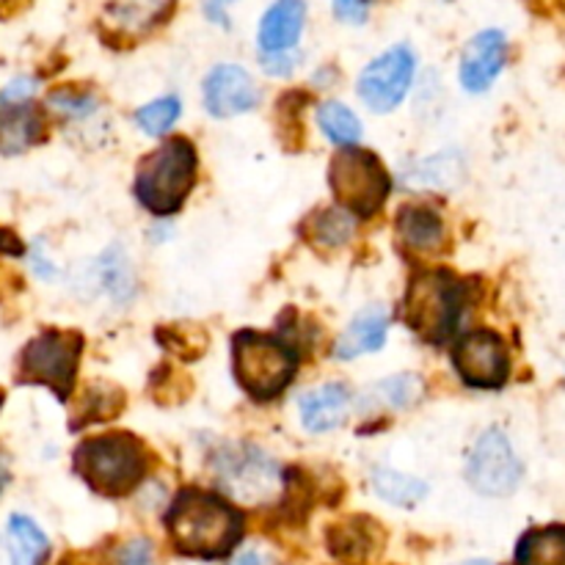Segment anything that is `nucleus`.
<instances>
[{
  "mask_svg": "<svg viewBox=\"0 0 565 565\" xmlns=\"http://www.w3.org/2000/svg\"><path fill=\"white\" fill-rule=\"evenodd\" d=\"M166 527L177 552L215 561L241 544L243 519L221 497L207 491H182L166 516Z\"/></svg>",
  "mask_w": 565,
  "mask_h": 565,
  "instance_id": "nucleus-1",
  "label": "nucleus"
},
{
  "mask_svg": "<svg viewBox=\"0 0 565 565\" xmlns=\"http://www.w3.org/2000/svg\"><path fill=\"white\" fill-rule=\"evenodd\" d=\"M149 469L147 447L130 434L86 439L75 450V472L105 497H121L136 489Z\"/></svg>",
  "mask_w": 565,
  "mask_h": 565,
  "instance_id": "nucleus-2",
  "label": "nucleus"
},
{
  "mask_svg": "<svg viewBox=\"0 0 565 565\" xmlns=\"http://www.w3.org/2000/svg\"><path fill=\"white\" fill-rule=\"evenodd\" d=\"M196 185V149L185 138L163 143L141 160L136 174V196L152 215H174Z\"/></svg>",
  "mask_w": 565,
  "mask_h": 565,
  "instance_id": "nucleus-3",
  "label": "nucleus"
},
{
  "mask_svg": "<svg viewBox=\"0 0 565 565\" xmlns=\"http://www.w3.org/2000/svg\"><path fill=\"white\" fill-rule=\"evenodd\" d=\"M463 303H467V296H463L461 281L445 270H430V274H419L408 285L406 298H403V320L425 342L439 345L461 323Z\"/></svg>",
  "mask_w": 565,
  "mask_h": 565,
  "instance_id": "nucleus-4",
  "label": "nucleus"
},
{
  "mask_svg": "<svg viewBox=\"0 0 565 565\" xmlns=\"http://www.w3.org/2000/svg\"><path fill=\"white\" fill-rule=\"evenodd\" d=\"M296 375V351L270 334L241 331L235 337V379L254 401H274Z\"/></svg>",
  "mask_w": 565,
  "mask_h": 565,
  "instance_id": "nucleus-5",
  "label": "nucleus"
},
{
  "mask_svg": "<svg viewBox=\"0 0 565 565\" xmlns=\"http://www.w3.org/2000/svg\"><path fill=\"white\" fill-rule=\"evenodd\" d=\"M329 185L345 213L370 218L384 207L392 180L381 160L367 149H342L329 166Z\"/></svg>",
  "mask_w": 565,
  "mask_h": 565,
  "instance_id": "nucleus-6",
  "label": "nucleus"
},
{
  "mask_svg": "<svg viewBox=\"0 0 565 565\" xmlns=\"http://www.w3.org/2000/svg\"><path fill=\"white\" fill-rule=\"evenodd\" d=\"M83 337L75 331H42L25 345L20 356V381L42 384L66 401L72 395V384L81 362Z\"/></svg>",
  "mask_w": 565,
  "mask_h": 565,
  "instance_id": "nucleus-7",
  "label": "nucleus"
},
{
  "mask_svg": "<svg viewBox=\"0 0 565 565\" xmlns=\"http://www.w3.org/2000/svg\"><path fill=\"white\" fill-rule=\"evenodd\" d=\"M524 467L511 439L500 428H489L475 441L467 461V480L478 494L505 497L522 483Z\"/></svg>",
  "mask_w": 565,
  "mask_h": 565,
  "instance_id": "nucleus-8",
  "label": "nucleus"
},
{
  "mask_svg": "<svg viewBox=\"0 0 565 565\" xmlns=\"http://www.w3.org/2000/svg\"><path fill=\"white\" fill-rule=\"evenodd\" d=\"M215 472L235 500L252 502V505L270 500L281 486L279 467L257 447H232L221 452Z\"/></svg>",
  "mask_w": 565,
  "mask_h": 565,
  "instance_id": "nucleus-9",
  "label": "nucleus"
},
{
  "mask_svg": "<svg viewBox=\"0 0 565 565\" xmlns=\"http://www.w3.org/2000/svg\"><path fill=\"white\" fill-rule=\"evenodd\" d=\"M414 70H417V58L406 44L390 47L364 66L362 77H359V97L375 114H390L412 88Z\"/></svg>",
  "mask_w": 565,
  "mask_h": 565,
  "instance_id": "nucleus-10",
  "label": "nucleus"
},
{
  "mask_svg": "<svg viewBox=\"0 0 565 565\" xmlns=\"http://www.w3.org/2000/svg\"><path fill=\"white\" fill-rule=\"evenodd\" d=\"M452 364L467 386L475 390H500L508 381V348L497 331H467L452 348Z\"/></svg>",
  "mask_w": 565,
  "mask_h": 565,
  "instance_id": "nucleus-11",
  "label": "nucleus"
},
{
  "mask_svg": "<svg viewBox=\"0 0 565 565\" xmlns=\"http://www.w3.org/2000/svg\"><path fill=\"white\" fill-rule=\"evenodd\" d=\"M204 105L213 116L248 114L259 105V88L243 66L221 64L204 81Z\"/></svg>",
  "mask_w": 565,
  "mask_h": 565,
  "instance_id": "nucleus-12",
  "label": "nucleus"
},
{
  "mask_svg": "<svg viewBox=\"0 0 565 565\" xmlns=\"http://www.w3.org/2000/svg\"><path fill=\"white\" fill-rule=\"evenodd\" d=\"M508 58V39L505 33L491 28V31H480L478 36L469 39V44L461 53V64H458V77L467 92L478 94L486 92L497 75L502 72Z\"/></svg>",
  "mask_w": 565,
  "mask_h": 565,
  "instance_id": "nucleus-13",
  "label": "nucleus"
},
{
  "mask_svg": "<svg viewBox=\"0 0 565 565\" xmlns=\"http://www.w3.org/2000/svg\"><path fill=\"white\" fill-rule=\"evenodd\" d=\"M303 22H307V3L303 0H276L259 20V50L263 53H290V50H296Z\"/></svg>",
  "mask_w": 565,
  "mask_h": 565,
  "instance_id": "nucleus-14",
  "label": "nucleus"
},
{
  "mask_svg": "<svg viewBox=\"0 0 565 565\" xmlns=\"http://www.w3.org/2000/svg\"><path fill=\"white\" fill-rule=\"evenodd\" d=\"M174 3L177 0H108L105 25L116 36H143L174 11Z\"/></svg>",
  "mask_w": 565,
  "mask_h": 565,
  "instance_id": "nucleus-15",
  "label": "nucleus"
},
{
  "mask_svg": "<svg viewBox=\"0 0 565 565\" xmlns=\"http://www.w3.org/2000/svg\"><path fill=\"white\" fill-rule=\"evenodd\" d=\"M348 406H351V390L345 384H323L318 390L303 392L301 401H298L303 428L312 430V434L340 428Z\"/></svg>",
  "mask_w": 565,
  "mask_h": 565,
  "instance_id": "nucleus-16",
  "label": "nucleus"
},
{
  "mask_svg": "<svg viewBox=\"0 0 565 565\" xmlns=\"http://www.w3.org/2000/svg\"><path fill=\"white\" fill-rule=\"evenodd\" d=\"M390 331V315L381 307H367L353 318V323L337 340V359H356L362 353H375L384 348Z\"/></svg>",
  "mask_w": 565,
  "mask_h": 565,
  "instance_id": "nucleus-17",
  "label": "nucleus"
},
{
  "mask_svg": "<svg viewBox=\"0 0 565 565\" xmlns=\"http://www.w3.org/2000/svg\"><path fill=\"white\" fill-rule=\"evenodd\" d=\"M397 237H401L403 246L417 254L436 252L445 241V224L434 210L408 204L397 213Z\"/></svg>",
  "mask_w": 565,
  "mask_h": 565,
  "instance_id": "nucleus-18",
  "label": "nucleus"
},
{
  "mask_svg": "<svg viewBox=\"0 0 565 565\" xmlns=\"http://www.w3.org/2000/svg\"><path fill=\"white\" fill-rule=\"evenodd\" d=\"M44 121L31 105H9L0 110V152L17 154L42 138Z\"/></svg>",
  "mask_w": 565,
  "mask_h": 565,
  "instance_id": "nucleus-19",
  "label": "nucleus"
},
{
  "mask_svg": "<svg viewBox=\"0 0 565 565\" xmlns=\"http://www.w3.org/2000/svg\"><path fill=\"white\" fill-rule=\"evenodd\" d=\"M516 565H565V527L550 524L524 533L516 546Z\"/></svg>",
  "mask_w": 565,
  "mask_h": 565,
  "instance_id": "nucleus-20",
  "label": "nucleus"
},
{
  "mask_svg": "<svg viewBox=\"0 0 565 565\" xmlns=\"http://www.w3.org/2000/svg\"><path fill=\"white\" fill-rule=\"evenodd\" d=\"M97 281L116 303H127L136 296V274H132L130 257H127L119 243L105 248L103 257H99Z\"/></svg>",
  "mask_w": 565,
  "mask_h": 565,
  "instance_id": "nucleus-21",
  "label": "nucleus"
},
{
  "mask_svg": "<svg viewBox=\"0 0 565 565\" xmlns=\"http://www.w3.org/2000/svg\"><path fill=\"white\" fill-rule=\"evenodd\" d=\"M47 539L28 516H11L9 522V555L11 565H42L47 557Z\"/></svg>",
  "mask_w": 565,
  "mask_h": 565,
  "instance_id": "nucleus-22",
  "label": "nucleus"
},
{
  "mask_svg": "<svg viewBox=\"0 0 565 565\" xmlns=\"http://www.w3.org/2000/svg\"><path fill=\"white\" fill-rule=\"evenodd\" d=\"M373 491L384 502H392V505L401 508H414L425 500L428 494V486L419 478H412V475L395 472V469H375L373 472Z\"/></svg>",
  "mask_w": 565,
  "mask_h": 565,
  "instance_id": "nucleus-23",
  "label": "nucleus"
},
{
  "mask_svg": "<svg viewBox=\"0 0 565 565\" xmlns=\"http://www.w3.org/2000/svg\"><path fill=\"white\" fill-rule=\"evenodd\" d=\"M423 395V379H417L414 373L392 375V379L379 381V384L370 390L367 406H384V408H406L412 403L419 401Z\"/></svg>",
  "mask_w": 565,
  "mask_h": 565,
  "instance_id": "nucleus-24",
  "label": "nucleus"
},
{
  "mask_svg": "<svg viewBox=\"0 0 565 565\" xmlns=\"http://www.w3.org/2000/svg\"><path fill=\"white\" fill-rule=\"evenodd\" d=\"M318 125L326 132V138L342 147H353L362 138V121L356 119L351 108L342 103H323L318 108Z\"/></svg>",
  "mask_w": 565,
  "mask_h": 565,
  "instance_id": "nucleus-25",
  "label": "nucleus"
},
{
  "mask_svg": "<svg viewBox=\"0 0 565 565\" xmlns=\"http://www.w3.org/2000/svg\"><path fill=\"white\" fill-rule=\"evenodd\" d=\"M370 527H375V524L362 522V519H353V522L348 524H337L334 533H331L329 539L331 552L348 563H362L364 557L370 555V550H373Z\"/></svg>",
  "mask_w": 565,
  "mask_h": 565,
  "instance_id": "nucleus-26",
  "label": "nucleus"
},
{
  "mask_svg": "<svg viewBox=\"0 0 565 565\" xmlns=\"http://www.w3.org/2000/svg\"><path fill=\"white\" fill-rule=\"evenodd\" d=\"M456 180H461V160L456 154L445 152L436 158L423 160L412 174H406L408 185H428V188H447Z\"/></svg>",
  "mask_w": 565,
  "mask_h": 565,
  "instance_id": "nucleus-27",
  "label": "nucleus"
},
{
  "mask_svg": "<svg viewBox=\"0 0 565 565\" xmlns=\"http://www.w3.org/2000/svg\"><path fill=\"white\" fill-rule=\"evenodd\" d=\"M309 235H312V241L320 243V246H342V243L351 241L353 235V215L342 213V210H323V213L315 215L312 224H309Z\"/></svg>",
  "mask_w": 565,
  "mask_h": 565,
  "instance_id": "nucleus-28",
  "label": "nucleus"
},
{
  "mask_svg": "<svg viewBox=\"0 0 565 565\" xmlns=\"http://www.w3.org/2000/svg\"><path fill=\"white\" fill-rule=\"evenodd\" d=\"M180 119V99L177 97H160L154 103L143 105L136 114L138 127L149 136H163L174 121Z\"/></svg>",
  "mask_w": 565,
  "mask_h": 565,
  "instance_id": "nucleus-29",
  "label": "nucleus"
},
{
  "mask_svg": "<svg viewBox=\"0 0 565 565\" xmlns=\"http://www.w3.org/2000/svg\"><path fill=\"white\" fill-rule=\"evenodd\" d=\"M50 105H53L58 114L77 116V119H81V116L94 114V108H97V103H94L92 94L70 92V88H66V92H55L53 97H50Z\"/></svg>",
  "mask_w": 565,
  "mask_h": 565,
  "instance_id": "nucleus-30",
  "label": "nucleus"
},
{
  "mask_svg": "<svg viewBox=\"0 0 565 565\" xmlns=\"http://www.w3.org/2000/svg\"><path fill=\"white\" fill-rule=\"evenodd\" d=\"M152 544L147 539H132L116 550L114 565H152Z\"/></svg>",
  "mask_w": 565,
  "mask_h": 565,
  "instance_id": "nucleus-31",
  "label": "nucleus"
},
{
  "mask_svg": "<svg viewBox=\"0 0 565 565\" xmlns=\"http://www.w3.org/2000/svg\"><path fill=\"white\" fill-rule=\"evenodd\" d=\"M298 61H301V55H298L296 50H290V53H263L259 55V64H263L265 72L274 77L290 75V72L298 66Z\"/></svg>",
  "mask_w": 565,
  "mask_h": 565,
  "instance_id": "nucleus-32",
  "label": "nucleus"
},
{
  "mask_svg": "<svg viewBox=\"0 0 565 565\" xmlns=\"http://www.w3.org/2000/svg\"><path fill=\"white\" fill-rule=\"evenodd\" d=\"M334 14L348 25H362L367 20V0H334Z\"/></svg>",
  "mask_w": 565,
  "mask_h": 565,
  "instance_id": "nucleus-33",
  "label": "nucleus"
},
{
  "mask_svg": "<svg viewBox=\"0 0 565 565\" xmlns=\"http://www.w3.org/2000/svg\"><path fill=\"white\" fill-rule=\"evenodd\" d=\"M33 81H28V77H20V81H14L11 86L3 88V94H0V105L3 108H9V105H25L28 97L33 94Z\"/></svg>",
  "mask_w": 565,
  "mask_h": 565,
  "instance_id": "nucleus-34",
  "label": "nucleus"
},
{
  "mask_svg": "<svg viewBox=\"0 0 565 565\" xmlns=\"http://www.w3.org/2000/svg\"><path fill=\"white\" fill-rule=\"evenodd\" d=\"M232 565H276L274 557L268 552H259V550H243L241 555L232 561Z\"/></svg>",
  "mask_w": 565,
  "mask_h": 565,
  "instance_id": "nucleus-35",
  "label": "nucleus"
},
{
  "mask_svg": "<svg viewBox=\"0 0 565 565\" xmlns=\"http://www.w3.org/2000/svg\"><path fill=\"white\" fill-rule=\"evenodd\" d=\"M226 3H235V0H207L204 11L213 22H221L224 28H230V17H226Z\"/></svg>",
  "mask_w": 565,
  "mask_h": 565,
  "instance_id": "nucleus-36",
  "label": "nucleus"
},
{
  "mask_svg": "<svg viewBox=\"0 0 565 565\" xmlns=\"http://www.w3.org/2000/svg\"><path fill=\"white\" fill-rule=\"evenodd\" d=\"M22 6H28V0H0V17H11L14 11H22Z\"/></svg>",
  "mask_w": 565,
  "mask_h": 565,
  "instance_id": "nucleus-37",
  "label": "nucleus"
},
{
  "mask_svg": "<svg viewBox=\"0 0 565 565\" xmlns=\"http://www.w3.org/2000/svg\"><path fill=\"white\" fill-rule=\"evenodd\" d=\"M463 565H494L491 561H467Z\"/></svg>",
  "mask_w": 565,
  "mask_h": 565,
  "instance_id": "nucleus-38",
  "label": "nucleus"
},
{
  "mask_svg": "<svg viewBox=\"0 0 565 565\" xmlns=\"http://www.w3.org/2000/svg\"><path fill=\"white\" fill-rule=\"evenodd\" d=\"M9 237H11V235H6V232H0V246L9 248V246H6V243H3V241H9Z\"/></svg>",
  "mask_w": 565,
  "mask_h": 565,
  "instance_id": "nucleus-39",
  "label": "nucleus"
},
{
  "mask_svg": "<svg viewBox=\"0 0 565 565\" xmlns=\"http://www.w3.org/2000/svg\"><path fill=\"white\" fill-rule=\"evenodd\" d=\"M0 406H3V395H0Z\"/></svg>",
  "mask_w": 565,
  "mask_h": 565,
  "instance_id": "nucleus-40",
  "label": "nucleus"
}]
</instances>
